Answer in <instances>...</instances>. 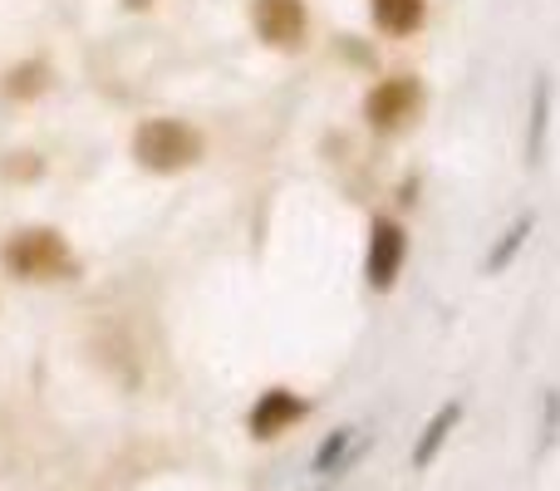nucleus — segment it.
I'll use <instances>...</instances> for the list:
<instances>
[{
	"instance_id": "7ed1b4c3",
	"label": "nucleus",
	"mask_w": 560,
	"mask_h": 491,
	"mask_svg": "<svg viewBox=\"0 0 560 491\" xmlns=\"http://www.w3.org/2000/svg\"><path fill=\"white\" fill-rule=\"evenodd\" d=\"M418 104H423V89H418L408 74H394V79L369 89L364 118H369V128H378V133H398V128L413 124Z\"/></svg>"
},
{
	"instance_id": "6e6552de",
	"label": "nucleus",
	"mask_w": 560,
	"mask_h": 491,
	"mask_svg": "<svg viewBox=\"0 0 560 491\" xmlns=\"http://www.w3.org/2000/svg\"><path fill=\"white\" fill-rule=\"evenodd\" d=\"M457 418H463V408H457V404H443V408H438L433 423L423 428V437H418V447H413V467H433L438 447L447 443V433L457 428Z\"/></svg>"
},
{
	"instance_id": "f03ea898",
	"label": "nucleus",
	"mask_w": 560,
	"mask_h": 491,
	"mask_svg": "<svg viewBox=\"0 0 560 491\" xmlns=\"http://www.w3.org/2000/svg\"><path fill=\"white\" fill-rule=\"evenodd\" d=\"M133 157L148 173H183L202 157V133L183 118H148L133 133Z\"/></svg>"
},
{
	"instance_id": "39448f33",
	"label": "nucleus",
	"mask_w": 560,
	"mask_h": 491,
	"mask_svg": "<svg viewBox=\"0 0 560 491\" xmlns=\"http://www.w3.org/2000/svg\"><path fill=\"white\" fill-rule=\"evenodd\" d=\"M252 20H256V30H261L266 45H276V49H300L305 45V30H310L305 0H256Z\"/></svg>"
},
{
	"instance_id": "9b49d317",
	"label": "nucleus",
	"mask_w": 560,
	"mask_h": 491,
	"mask_svg": "<svg viewBox=\"0 0 560 491\" xmlns=\"http://www.w3.org/2000/svg\"><path fill=\"white\" fill-rule=\"evenodd\" d=\"M526 232H532V222H526V217H522V222H516V226H512V232H506V242H502V250H497V256H492V260H487V270H502V266H506V260H512V256H516V246H522V242H526Z\"/></svg>"
},
{
	"instance_id": "0eeeda50",
	"label": "nucleus",
	"mask_w": 560,
	"mask_h": 491,
	"mask_svg": "<svg viewBox=\"0 0 560 491\" xmlns=\"http://www.w3.org/2000/svg\"><path fill=\"white\" fill-rule=\"evenodd\" d=\"M369 10L384 35H413L423 25V0H369Z\"/></svg>"
},
{
	"instance_id": "423d86ee",
	"label": "nucleus",
	"mask_w": 560,
	"mask_h": 491,
	"mask_svg": "<svg viewBox=\"0 0 560 491\" xmlns=\"http://www.w3.org/2000/svg\"><path fill=\"white\" fill-rule=\"evenodd\" d=\"M300 418H305V398L290 394V388H271V394H261L256 408H252V437L271 443V437L290 433Z\"/></svg>"
},
{
	"instance_id": "1a4fd4ad",
	"label": "nucleus",
	"mask_w": 560,
	"mask_h": 491,
	"mask_svg": "<svg viewBox=\"0 0 560 491\" xmlns=\"http://www.w3.org/2000/svg\"><path fill=\"white\" fill-rule=\"evenodd\" d=\"M359 447V428H345V433H335L325 447H319L315 457V472H329V467H345V457Z\"/></svg>"
},
{
	"instance_id": "f257e3e1",
	"label": "nucleus",
	"mask_w": 560,
	"mask_h": 491,
	"mask_svg": "<svg viewBox=\"0 0 560 491\" xmlns=\"http://www.w3.org/2000/svg\"><path fill=\"white\" fill-rule=\"evenodd\" d=\"M0 266L15 280H69L74 276V250L49 226H25L0 246Z\"/></svg>"
},
{
	"instance_id": "9d476101",
	"label": "nucleus",
	"mask_w": 560,
	"mask_h": 491,
	"mask_svg": "<svg viewBox=\"0 0 560 491\" xmlns=\"http://www.w3.org/2000/svg\"><path fill=\"white\" fill-rule=\"evenodd\" d=\"M45 65H25V69H15V74L5 79V94L15 98V94H39V89H45Z\"/></svg>"
},
{
	"instance_id": "20e7f679",
	"label": "nucleus",
	"mask_w": 560,
	"mask_h": 491,
	"mask_svg": "<svg viewBox=\"0 0 560 491\" xmlns=\"http://www.w3.org/2000/svg\"><path fill=\"white\" fill-rule=\"evenodd\" d=\"M404 256H408V236L398 222H374L369 226V250H364V280L374 290H388L404 270Z\"/></svg>"
}]
</instances>
